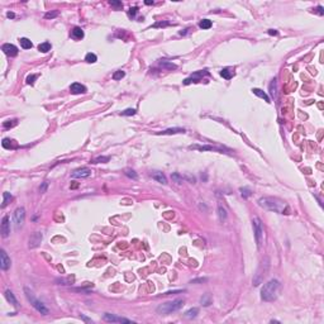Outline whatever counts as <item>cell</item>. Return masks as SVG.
<instances>
[{"label":"cell","instance_id":"6da1fadb","mask_svg":"<svg viewBox=\"0 0 324 324\" xmlns=\"http://www.w3.org/2000/svg\"><path fill=\"white\" fill-rule=\"evenodd\" d=\"M258 205L266 210L270 211H275L279 214H289L290 208L289 205L279 198H272V196H265V198H260L258 199Z\"/></svg>","mask_w":324,"mask_h":324},{"label":"cell","instance_id":"7a4b0ae2","mask_svg":"<svg viewBox=\"0 0 324 324\" xmlns=\"http://www.w3.org/2000/svg\"><path fill=\"white\" fill-rule=\"evenodd\" d=\"M280 287H281V284L279 280L276 279L270 280L261 289V299L263 301H274L279 295Z\"/></svg>","mask_w":324,"mask_h":324},{"label":"cell","instance_id":"3957f363","mask_svg":"<svg viewBox=\"0 0 324 324\" xmlns=\"http://www.w3.org/2000/svg\"><path fill=\"white\" fill-rule=\"evenodd\" d=\"M184 305H185V300L184 299H175L172 301H167V303H164V304H160L157 306L156 311L160 315H168L171 313L178 311Z\"/></svg>","mask_w":324,"mask_h":324},{"label":"cell","instance_id":"277c9868","mask_svg":"<svg viewBox=\"0 0 324 324\" xmlns=\"http://www.w3.org/2000/svg\"><path fill=\"white\" fill-rule=\"evenodd\" d=\"M24 294H25V296H27V299H28V301L31 303V305L33 306V308H34L38 313H41L42 315H47L48 313H49V310H48V308L47 306L42 303L41 300H38L37 297L34 296V294H33L32 291H31V289H28V287H24Z\"/></svg>","mask_w":324,"mask_h":324},{"label":"cell","instance_id":"5b68a950","mask_svg":"<svg viewBox=\"0 0 324 324\" xmlns=\"http://www.w3.org/2000/svg\"><path fill=\"white\" fill-rule=\"evenodd\" d=\"M268 266H270V261L268 258L266 257L265 260H262V262L260 263V266L256 271V274L253 276V286H260L262 283H263V279H265L267 271H268Z\"/></svg>","mask_w":324,"mask_h":324},{"label":"cell","instance_id":"8992f818","mask_svg":"<svg viewBox=\"0 0 324 324\" xmlns=\"http://www.w3.org/2000/svg\"><path fill=\"white\" fill-rule=\"evenodd\" d=\"M252 224H253V232H254V238H256V243H257V247L261 248L262 243H263V224L262 220L258 217H254L252 219Z\"/></svg>","mask_w":324,"mask_h":324},{"label":"cell","instance_id":"52a82bcc","mask_svg":"<svg viewBox=\"0 0 324 324\" xmlns=\"http://www.w3.org/2000/svg\"><path fill=\"white\" fill-rule=\"evenodd\" d=\"M24 220H25V209L24 208L15 209L14 215H13V223H14L15 229L22 228L24 224Z\"/></svg>","mask_w":324,"mask_h":324},{"label":"cell","instance_id":"ba28073f","mask_svg":"<svg viewBox=\"0 0 324 324\" xmlns=\"http://www.w3.org/2000/svg\"><path fill=\"white\" fill-rule=\"evenodd\" d=\"M103 319L108 323H127V324H133L134 322L131 320V319H127V318H121V317H117L114 314H110V313H105L103 315Z\"/></svg>","mask_w":324,"mask_h":324},{"label":"cell","instance_id":"9c48e42d","mask_svg":"<svg viewBox=\"0 0 324 324\" xmlns=\"http://www.w3.org/2000/svg\"><path fill=\"white\" fill-rule=\"evenodd\" d=\"M10 265H12L10 257L8 256L5 250H0V268L3 271H6V270L10 268Z\"/></svg>","mask_w":324,"mask_h":324},{"label":"cell","instance_id":"30bf717a","mask_svg":"<svg viewBox=\"0 0 324 324\" xmlns=\"http://www.w3.org/2000/svg\"><path fill=\"white\" fill-rule=\"evenodd\" d=\"M0 232H2V236L4 238L9 237L10 234V220L8 215H4L2 219V225H0Z\"/></svg>","mask_w":324,"mask_h":324},{"label":"cell","instance_id":"8fae6325","mask_svg":"<svg viewBox=\"0 0 324 324\" xmlns=\"http://www.w3.org/2000/svg\"><path fill=\"white\" fill-rule=\"evenodd\" d=\"M42 239H43V236H42L41 232H36V233H33L29 238V248H36V247H38L42 242Z\"/></svg>","mask_w":324,"mask_h":324},{"label":"cell","instance_id":"7c38bea8","mask_svg":"<svg viewBox=\"0 0 324 324\" xmlns=\"http://www.w3.org/2000/svg\"><path fill=\"white\" fill-rule=\"evenodd\" d=\"M2 51H3V52H4L6 56H10V57L16 56V55H18V52H19L18 47H15L14 45H10V43H5V45H3Z\"/></svg>","mask_w":324,"mask_h":324},{"label":"cell","instance_id":"4fadbf2b","mask_svg":"<svg viewBox=\"0 0 324 324\" xmlns=\"http://www.w3.org/2000/svg\"><path fill=\"white\" fill-rule=\"evenodd\" d=\"M74 178H80V177H89L91 176V170L88 168V167H81V168H77L75 170L71 175Z\"/></svg>","mask_w":324,"mask_h":324},{"label":"cell","instance_id":"5bb4252c","mask_svg":"<svg viewBox=\"0 0 324 324\" xmlns=\"http://www.w3.org/2000/svg\"><path fill=\"white\" fill-rule=\"evenodd\" d=\"M204 75H208V72H207V71H199V72H195L194 75L190 76V77L185 79V80H184V84H185V85H189V84H191V82H198V81L201 80V77H203Z\"/></svg>","mask_w":324,"mask_h":324},{"label":"cell","instance_id":"9a60e30c","mask_svg":"<svg viewBox=\"0 0 324 324\" xmlns=\"http://www.w3.org/2000/svg\"><path fill=\"white\" fill-rule=\"evenodd\" d=\"M70 91H71V94L79 95V94H85V92H86V88H85L84 85L79 84V82H74L70 86Z\"/></svg>","mask_w":324,"mask_h":324},{"label":"cell","instance_id":"2e32d148","mask_svg":"<svg viewBox=\"0 0 324 324\" xmlns=\"http://www.w3.org/2000/svg\"><path fill=\"white\" fill-rule=\"evenodd\" d=\"M177 133H185L184 128H168L166 131L157 132L158 135H170V134H177Z\"/></svg>","mask_w":324,"mask_h":324},{"label":"cell","instance_id":"e0dca14e","mask_svg":"<svg viewBox=\"0 0 324 324\" xmlns=\"http://www.w3.org/2000/svg\"><path fill=\"white\" fill-rule=\"evenodd\" d=\"M190 149H199V151H215V152H220L223 153L224 151L220 149L218 147H213V146H190Z\"/></svg>","mask_w":324,"mask_h":324},{"label":"cell","instance_id":"ac0fdd59","mask_svg":"<svg viewBox=\"0 0 324 324\" xmlns=\"http://www.w3.org/2000/svg\"><path fill=\"white\" fill-rule=\"evenodd\" d=\"M268 89H270V95L276 100L277 99V80L276 79H274V80L271 81Z\"/></svg>","mask_w":324,"mask_h":324},{"label":"cell","instance_id":"d6986e66","mask_svg":"<svg viewBox=\"0 0 324 324\" xmlns=\"http://www.w3.org/2000/svg\"><path fill=\"white\" fill-rule=\"evenodd\" d=\"M252 92L254 94V95H257L258 98L263 99V100L266 101V103H271V100H270V98L267 96V94H266L265 91H262L261 89H257V88H254V89H252Z\"/></svg>","mask_w":324,"mask_h":324},{"label":"cell","instance_id":"ffe728a7","mask_svg":"<svg viewBox=\"0 0 324 324\" xmlns=\"http://www.w3.org/2000/svg\"><path fill=\"white\" fill-rule=\"evenodd\" d=\"M211 303H213V296H211V294H209V293L204 294V295L200 297V304H201L203 306H209Z\"/></svg>","mask_w":324,"mask_h":324},{"label":"cell","instance_id":"44dd1931","mask_svg":"<svg viewBox=\"0 0 324 324\" xmlns=\"http://www.w3.org/2000/svg\"><path fill=\"white\" fill-rule=\"evenodd\" d=\"M71 37L74 39H82L84 38V31L80 27H75L71 31Z\"/></svg>","mask_w":324,"mask_h":324},{"label":"cell","instance_id":"7402d4cb","mask_svg":"<svg viewBox=\"0 0 324 324\" xmlns=\"http://www.w3.org/2000/svg\"><path fill=\"white\" fill-rule=\"evenodd\" d=\"M4 295H5V299H6L8 301H9L12 305H14V306H18V301H16V297L14 296V294L10 291V290H6Z\"/></svg>","mask_w":324,"mask_h":324},{"label":"cell","instance_id":"603a6c76","mask_svg":"<svg viewBox=\"0 0 324 324\" xmlns=\"http://www.w3.org/2000/svg\"><path fill=\"white\" fill-rule=\"evenodd\" d=\"M152 178H153V180H156V181H158V182H161V184H164V185L167 184V178H166V176L162 174V172H155V174H152Z\"/></svg>","mask_w":324,"mask_h":324},{"label":"cell","instance_id":"cb8c5ba5","mask_svg":"<svg viewBox=\"0 0 324 324\" xmlns=\"http://www.w3.org/2000/svg\"><path fill=\"white\" fill-rule=\"evenodd\" d=\"M217 211H218V217H219V220L221 221V223H223V221H225V219H227V217H228V214H227V210L221 207V205H218V209H217Z\"/></svg>","mask_w":324,"mask_h":324},{"label":"cell","instance_id":"d4e9b609","mask_svg":"<svg viewBox=\"0 0 324 324\" xmlns=\"http://www.w3.org/2000/svg\"><path fill=\"white\" fill-rule=\"evenodd\" d=\"M198 314H199V309L198 308H193V309H189L184 315H185V318L187 319H194V318H196L198 317Z\"/></svg>","mask_w":324,"mask_h":324},{"label":"cell","instance_id":"484cf974","mask_svg":"<svg viewBox=\"0 0 324 324\" xmlns=\"http://www.w3.org/2000/svg\"><path fill=\"white\" fill-rule=\"evenodd\" d=\"M19 42H20L22 48H24V49H31L33 47V43L31 42V39H28V38H20Z\"/></svg>","mask_w":324,"mask_h":324},{"label":"cell","instance_id":"4316f807","mask_svg":"<svg viewBox=\"0 0 324 324\" xmlns=\"http://www.w3.org/2000/svg\"><path fill=\"white\" fill-rule=\"evenodd\" d=\"M12 199H13V196H12L10 193H3V204H2V208H5L8 204L12 201Z\"/></svg>","mask_w":324,"mask_h":324},{"label":"cell","instance_id":"83f0119b","mask_svg":"<svg viewBox=\"0 0 324 324\" xmlns=\"http://www.w3.org/2000/svg\"><path fill=\"white\" fill-rule=\"evenodd\" d=\"M51 48H52V46H51L49 42H43V43H41L38 46V51H41V52H43V53L51 51Z\"/></svg>","mask_w":324,"mask_h":324},{"label":"cell","instance_id":"f1b7e54d","mask_svg":"<svg viewBox=\"0 0 324 324\" xmlns=\"http://www.w3.org/2000/svg\"><path fill=\"white\" fill-rule=\"evenodd\" d=\"M211 25H213V23H211V20H209V19H203V20H200V23H199V27H200L201 29H209V28H211Z\"/></svg>","mask_w":324,"mask_h":324},{"label":"cell","instance_id":"f546056e","mask_svg":"<svg viewBox=\"0 0 324 324\" xmlns=\"http://www.w3.org/2000/svg\"><path fill=\"white\" fill-rule=\"evenodd\" d=\"M171 177H172V180L177 184V185H181L182 184V181H184V177H182V175H180L178 172H174L172 175H171Z\"/></svg>","mask_w":324,"mask_h":324},{"label":"cell","instance_id":"4dcf8cb0","mask_svg":"<svg viewBox=\"0 0 324 324\" xmlns=\"http://www.w3.org/2000/svg\"><path fill=\"white\" fill-rule=\"evenodd\" d=\"M85 61L89 62V63H94V62H96V61H98V57H96L95 53L89 52L86 56H85Z\"/></svg>","mask_w":324,"mask_h":324},{"label":"cell","instance_id":"1f68e13d","mask_svg":"<svg viewBox=\"0 0 324 324\" xmlns=\"http://www.w3.org/2000/svg\"><path fill=\"white\" fill-rule=\"evenodd\" d=\"M13 142H14V141H12V139H9V138H4L3 142H2V144H3V147H4V148L10 149V148H14V147H15V146H13Z\"/></svg>","mask_w":324,"mask_h":324},{"label":"cell","instance_id":"d6a6232c","mask_svg":"<svg viewBox=\"0 0 324 324\" xmlns=\"http://www.w3.org/2000/svg\"><path fill=\"white\" fill-rule=\"evenodd\" d=\"M124 174H125V176H128V177H129V178H133V180H137V178H138V175H137V172H135L134 170L127 168Z\"/></svg>","mask_w":324,"mask_h":324},{"label":"cell","instance_id":"836d02e7","mask_svg":"<svg viewBox=\"0 0 324 324\" xmlns=\"http://www.w3.org/2000/svg\"><path fill=\"white\" fill-rule=\"evenodd\" d=\"M220 75H221V77H224L225 80H231L233 77V74L229 71L228 69H223V70L220 71Z\"/></svg>","mask_w":324,"mask_h":324},{"label":"cell","instance_id":"e575fe53","mask_svg":"<svg viewBox=\"0 0 324 324\" xmlns=\"http://www.w3.org/2000/svg\"><path fill=\"white\" fill-rule=\"evenodd\" d=\"M239 191H241V195H242L244 199L250 198L251 195H252V191H251V189H248V187H241Z\"/></svg>","mask_w":324,"mask_h":324},{"label":"cell","instance_id":"d590c367","mask_svg":"<svg viewBox=\"0 0 324 324\" xmlns=\"http://www.w3.org/2000/svg\"><path fill=\"white\" fill-rule=\"evenodd\" d=\"M125 76V72L124 71H122V70H119V71H115L114 74H113V79L114 80H121V79H123Z\"/></svg>","mask_w":324,"mask_h":324},{"label":"cell","instance_id":"8d00e7d4","mask_svg":"<svg viewBox=\"0 0 324 324\" xmlns=\"http://www.w3.org/2000/svg\"><path fill=\"white\" fill-rule=\"evenodd\" d=\"M160 65L162 66V67H166V69H170V70H172V69H176V65H174V63H171V62H167V61H161L160 62Z\"/></svg>","mask_w":324,"mask_h":324},{"label":"cell","instance_id":"74e56055","mask_svg":"<svg viewBox=\"0 0 324 324\" xmlns=\"http://www.w3.org/2000/svg\"><path fill=\"white\" fill-rule=\"evenodd\" d=\"M109 160H110V157H108V156H106V157H101V156H100V157L94 158L91 162H92V164H100V162H108Z\"/></svg>","mask_w":324,"mask_h":324},{"label":"cell","instance_id":"f35d334b","mask_svg":"<svg viewBox=\"0 0 324 324\" xmlns=\"http://www.w3.org/2000/svg\"><path fill=\"white\" fill-rule=\"evenodd\" d=\"M57 15H58V10H53V12H48V13H46L45 18H46V19H52V18H56Z\"/></svg>","mask_w":324,"mask_h":324},{"label":"cell","instance_id":"ab89813d","mask_svg":"<svg viewBox=\"0 0 324 324\" xmlns=\"http://www.w3.org/2000/svg\"><path fill=\"white\" fill-rule=\"evenodd\" d=\"M137 12H138V8L137 6L131 8V9L128 10V16H129V18H134L135 14H137Z\"/></svg>","mask_w":324,"mask_h":324},{"label":"cell","instance_id":"60d3db41","mask_svg":"<svg viewBox=\"0 0 324 324\" xmlns=\"http://www.w3.org/2000/svg\"><path fill=\"white\" fill-rule=\"evenodd\" d=\"M38 77V75H29L27 77V84L28 85H34V80Z\"/></svg>","mask_w":324,"mask_h":324},{"label":"cell","instance_id":"b9f144b4","mask_svg":"<svg viewBox=\"0 0 324 324\" xmlns=\"http://www.w3.org/2000/svg\"><path fill=\"white\" fill-rule=\"evenodd\" d=\"M121 114H122V115H134V114H135V109H132V108L125 109V110H123V112H122Z\"/></svg>","mask_w":324,"mask_h":324},{"label":"cell","instance_id":"7bdbcfd3","mask_svg":"<svg viewBox=\"0 0 324 324\" xmlns=\"http://www.w3.org/2000/svg\"><path fill=\"white\" fill-rule=\"evenodd\" d=\"M15 124H16V121H6V122L3 123V127H4V128H12V127H14Z\"/></svg>","mask_w":324,"mask_h":324},{"label":"cell","instance_id":"ee69618b","mask_svg":"<svg viewBox=\"0 0 324 324\" xmlns=\"http://www.w3.org/2000/svg\"><path fill=\"white\" fill-rule=\"evenodd\" d=\"M182 177L185 178V180H187V181H189V182H191V184H195V181H196V180H195V177H194V176H191L190 174H185Z\"/></svg>","mask_w":324,"mask_h":324},{"label":"cell","instance_id":"f6af8a7d","mask_svg":"<svg viewBox=\"0 0 324 324\" xmlns=\"http://www.w3.org/2000/svg\"><path fill=\"white\" fill-rule=\"evenodd\" d=\"M110 5L117 6V8H122V6H123L122 2H114V0H112V2H110Z\"/></svg>","mask_w":324,"mask_h":324},{"label":"cell","instance_id":"bcb514c9","mask_svg":"<svg viewBox=\"0 0 324 324\" xmlns=\"http://www.w3.org/2000/svg\"><path fill=\"white\" fill-rule=\"evenodd\" d=\"M47 186H48V181H45L43 184H42V186L39 187V191H41V193H45L46 189H47Z\"/></svg>","mask_w":324,"mask_h":324},{"label":"cell","instance_id":"7dc6e473","mask_svg":"<svg viewBox=\"0 0 324 324\" xmlns=\"http://www.w3.org/2000/svg\"><path fill=\"white\" fill-rule=\"evenodd\" d=\"M170 23L168 22H165V23H156L153 27H166V25H168Z\"/></svg>","mask_w":324,"mask_h":324},{"label":"cell","instance_id":"c3c4849f","mask_svg":"<svg viewBox=\"0 0 324 324\" xmlns=\"http://www.w3.org/2000/svg\"><path fill=\"white\" fill-rule=\"evenodd\" d=\"M268 34L270 36H277L279 34V32L276 29H268Z\"/></svg>","mask_w":324,"mask_h":324},{"label":"cell","instance_id":"681fc988","mask_svg":"<svg viewBox=\"0 0 324 324\" xmlns=\"http://www.w3.org/2000/svg\"><path fill=\"white\" fill-rule=\"evenodd\" d=\"M317 13H318L319 15H323V14H324V10H323V6H322V5L317 6Z\"/></svg>","mask_w":324,"mask_h":324},{"label":"cell","instance_id":"f907efd6","mask_svg":"<svg viewBox=\"0 0 324 324\" xmlns=\"http://www.w3.org/2000/svg\"><path fill=\"white\" fill-rule=\"evenodd\" d=\"M207 281V279H198V280H193V283H204Z\"/></svg>","mask_w":324,"mask_h":324},{"label":"cell","instance_id":"816d5d0a","mask_svg":"<svg viewBox=\"0 0 324 324\" xmlns=\"http://www.w3.org/2000/svg\"><path fill=\"white\" fill-rule=\"evenodd\" d=\"M81 319H84L85 322H88V323H92V320H91V319H88L86 317H84V315H81Z\"/></svg>","mask_w":324,"mask_h":324},{"label":"cell","instance_id":"f5cc1de1","mask_svg":"<svg viewBox=\"0 0 324 324\" xmlns=\"http://www.w3.org/2000/svg\"><path fill=\"white\" fill-rule=\"evenodd\" d=\"M6 15H8V18H14V16H15V15H14V13H10V12L8 13Z\"/></svg>","mask_w":324,"mask_h":324},{"label":"cell","instance_id":"db71d44e","mask_svg":"<svg viewBox=\"0 0 324 324\" xmlns=\"http://www.w3.org/2000/svg\"><path fill=\"white\" fill-rule=\"evenodd\" d=\"M146 4L147 5H151V4H153V2H146Z\"/></svg>","mask_w":324,"mask_h":324}]
</instances>
